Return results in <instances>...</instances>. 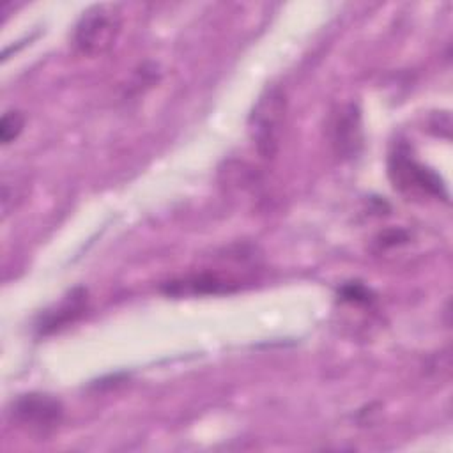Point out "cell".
I'll return each mask as SVG.
<instances>
[{
	"label": "cell",
	"mask_w": 453,
	"mask_h": 453,
	"mask_svg": "<svg viewBox=\"0 0 453 453\" xmlns=\"http://www.w3.org/2000/svg\"><path fill=\"white\" fill-rule=\"evenodd\" d=\"M287 97L280 87L267 88L257 101L248 119L250 138L262 157H274L283 133Z\"/></svg>",
	"instance_id": "1"
},
{
	"label": "cell",
	"mask_w": 453,
	"mask_h": 453,
	"mask_svg": "<svg viewBox=\"0 0 453 453\" xmlns=\"http://www.w3.org/2000/svg\"><path fill=\"white\" fill-rule=\"evenodd\" d=\"M120 32V14L115 5L99 4L83 12L74 28V46L80 53L97 57L106 53Z\"/></svg>",
	"instance_id": "2"
},
{
	"label": "cell",
	"mask_w": 453,
	"mask_h": 453,
	"mask_svg": "<svg viewBox=\"0 0 453 453\" xmlns=\"http://www.w3.org/2000/svg\"><path fill=\"white\" fill-rule=\"evenodd\" d=\"M388 168H389V177L396 188L403 191H421L448 202L449 195L441 175L432 168L416 161L411 156L409 147L405 143H400L395 149V152H391Z\"/></svg>",
	"instance_id": "3"
},
{
	"label": "cell",
	"mask_w": 453,
	"mask_h": 453,
	"mask_svg": "<svg viewBox=\"0 0 453 453\" xmlns=\"http://www.w3.org/2000/svg\"><path fill=\"white\" fill-rule=\"evenodd\" d=\"M11 419L30 430L46 432L55 428L64 416L60 400L46 393H27L18 396L11 405Z\"/></svg>",
	"instance_id": "4"
},
{
	"label": "cell",
	"mask_w": 453,
	"mask_h": 453,
	"mask_svg": "<svg viewBox=\"0 0 453 453\" xmlns=\"http://www.w3.org/2000/svg\"><path fill=\"white\" fill-rule=\"evenodd\" d=\"M333 143L342 157H354L363 143L361 115L356 104H347L334 120Z\"/></svg>",
	"instance_id": "5"
},
{
	"label": "cell",
	"mask_w": 453,
	"mask_h": 453,
	"mask_svg": "<svg viewBox=\"0 0 453 453\" xmlns=\"http://www.w3.org/2000/svg\"><path fill=\"white\" fill-rule=\"evenodd\" d=\"M85 303H87V292L83 288L73 290L53 311H48L44 313V317H41V322L37 324L39 333L46 334L62 327L67 322H73L76 317L83 313Z\"/></svg>",
	"instance_id": "6"
},
{
	"label": "cell",
	"mask_w": 453,
	"mask_h": 453,
	"mask_svg": "<svg viewBox=\"0 0 453 453\" xmlns=\"http://www.w3.org/2000/svg\"><path fill=\"white\" fill-rule=\"evenodd\" d=\"M25 127V115L18 110H9L0 120V140L4 145L11 143L19 136Z\"/></svg>",
	"instance_id": "7"
},
{
	"label": "cell",
	"mask_w": 453,
	"mask_h": 453,
	"mask_svg": "<svg viewBox=\"0 0 453 453\" xmlns=\"http://www.w3.org/2000/svg\"><path fill=\"white\" fill-rule=\"evenodd\" d=\"M342 299L343 301H349V303H363V304H368L373 297H372V292L361 285L359 281H352V283H347L342 287V292H340Z\"/></svg>",
	"instance_id": "8"
}]
</instances>
